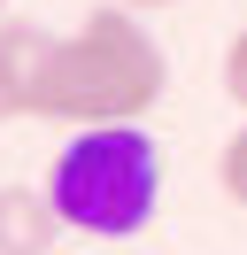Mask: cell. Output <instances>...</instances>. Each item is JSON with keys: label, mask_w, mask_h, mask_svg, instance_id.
Masks as SVG:
<instances>
[{"label": "cell", "mask_w": 247, "mask_h": 255, "mask_svg": "<svg viewBox=\"0 0 247 255\" xmlns=\"http://www.w3.org/2000/svg\"><path fill=\"white\" fill-rule=\"evenodd\" d=\"M8 116H23V101H15V78H8V62H0V124Z\"/></svg>", "instance_id": "7"}, {"label": "cell", "mask_w": 247, "mask_h": 255, "mask_svg": "<svg viewBox=\"0 0 247 255\" xmlns=\"http://www.w3.org/2000/svg\"><path fill=\"white\" fill-rule=\"evenodd\" d=\"M224 101L247 109V23L232 31V47H224Z\"/></svg>", "instance_id": "6"}, {"label": "cell", "mask_w": 247, "mask_h": 255, "mask_svg": "<svg viewBox=\"0 0 247 255\" xmlns=\"http://www.w3.org/2000/svg\"><path fill=\"white\" fill-rule=\"evenodd\" d=\"M216 193H224L232 209H247V124L216 147Z\"/></svg>", "instance_id": "5"}, {"label": "cell", "mask_w": 247, "mask_h": 255, "mask_svg": "<svg viewBox=\"0 0 247 255\" xmlns=\"http://www.w3.org/2000/svg\"><path fill=\"white\" fill-rule=\"evenodd\" d=\"M54 47H62L54 31H39V23H8V16H0V62H8V78H15L23 116L39 109V85H46V70H54Z\"/></svg>", "instance_id": "4"}, {"label": "cell", "mask_w": 247, "mask_h": 255, "mask_svg": "<svg viewBox=\"0 0 247 255\" xmlns=\"http://www.w3.org/2000/svg\"><path fill=\"white\" fill-rule=\"evenodd\" d=\"M62 224L93 240H131L162 209V147L147 139V124H85L46 170Z\"/></svg>", "instance_id": "2"}, {"label": "cell", "mask_w": 247, "mask_h": 255, "mask_svg": "<svg viewBox=\"0 0 247 255\" xmlns=\"http://www.w3.org/2000/svg\"><path fill=\"white\" fill-rule=\"evenodd\" d=\"M62 232V209L46 186H0V255H46Z\"/></svg>", "instance_id": "3"}, {"label": "cell", "mask_w": 247, "mask_h": 255, "mask_svg": "<svg viewBox=\"0 0 247 255\" xmlns=\"http://www.w3.org/2000/svg\"><path fill=\"white\" fill-rule=\"evenodd\" d=\"M0 8H8V0H0Z\"/></svg>", "instance_id": "9"}, {"label": "cell", "mask_w": 247, "mask_h": 255, "mask_svg": "<svg viewBox=\"0 0 247 255\" xmlns=\"http://www.w3.org/2000/svg\"><path fill=\"white\" fill-rule=\"evenodd\" d=\"M124 8H139V16H154V8H178V0H124Z\"/></svg>", "instance_id": "8"}, {"label": "cell", "mask_w": 247, "mask_h": 255, "mask_svg": "<svg viewBox=\"0 0 247 255\" xmlns=\"http://www.w3.org/2000/svg\"><path fill=\"white\" fill-rule=\"evenodd\" d=\"M162 93H170V54L154 47L139 8L108 0V8H93L54 47V70H46L31 116L70 124V131H85V124H139V116H154Z\"/></svg>", "instance_id": "1"}]
</instances>
